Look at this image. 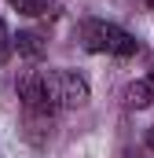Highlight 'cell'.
<instances>
[{"mask_svg":"<svg viewBox=\"0 0 154 158\" xmlns=\"http://www.w3.org/2000/svg\"><path fill=\"white\" fill-rule=\"evenodd\" d=\"M15 88L26 114L33 118H51L59 110H74L88 103V81L77 70H26Z\"/></svg>","mask_w":154,"mask_h":158,"instance_id":"6da1fadb","label":"cell"},{"mask_svg":"<svg viewBox=\"0 0 154 158\" xmlns=\"http://www.w3.org/2000/svg\"><path fill=\"white\" fill-rule=\"evenodd\" d=\"M81 44L88 52H99V55H136L140 52V40L132 37L128 30H121L114 22H103V19H84L81 22Z\"/></svg>","mask_w":154,"mask_h":158,"instance_id":"7a4b0ae2","label":"cell"},{"mask_svg":"<svg viewBox=\"0 0 154 158\" xmlns=\"http://www.w3.org/2000/svg\"><path fill=\"white\" fill-rule=\"evenodd\" d=\"M15 48H18L22 55H30V59H40V55H44V40H40V33H33V30H22V33L15 37Z\"/></svg>","mask_w":154,"mask_h":158,"instance_id":"3957f363","label":"cell"},{"mask_svg":"<svg viewBox=\"0 0 154 158\" xmlns=\"http://www.w3.org/2000/svg\"><path fill=\"white\" fill-rule=\"evenodd\" d=\"M15 11H22V15H44L48 11V0H7Z\"/></svg>","mask_w":154,"mask_h":158,"instance_id":"277c9868","label":"cell"},{"mask_svg":"<svg viewBox=\"0 0 154 158\" xmlns=\"http://www.w3.org/2000/svg\"><path fill=\"white\" fill-rule=\"evenodd\" d=\"M11 44H15V37L7 33V26H4V19H0V66H4L7 55H11Z\"/></svg>","mask_w":154,"mask_h":158,"instance_id":"5b68a950","label":"cell"},{"mask_svg":"<svg viewBox=\"0 0 154 158\" xmlns=\"http://www.w3.org/2000/svg\"><path fill=\"white\" fill-rule=\"evenodd\" d=\"M143 81H147V88H151V99H154V70H151V74H147Z\"/></svg>","mask_w":154,"mask_h":158,"instance_id":"8992f818","label":"cell"},{"mask_svg":"<svg viewBox=\"0 0 154 158\" xmlns=\"http://www.w3.org/2000/svg\"><path fill=\"white\" fill-rule=\"evenodd\" d=\"M147 143H151V147H154V129H151V132H147Z\"/></svg>","mask_w":154,"mask_h":158,"instance_id":"52a82bcc","label":"cell"},{"mask_svg":"<svg viewBox=\"0 0 154 158\" xmlns=\"http://www.w3.org/2000/svg\"><path fill=\"white\" fill-rule=\"evenodd\" d=\"M147 4H151V11H154V0H147Z\"/></svg>","mask_w":154,"mask_h":158,"instance_id":"ba28073f","label":"cell"}]
</instances>
